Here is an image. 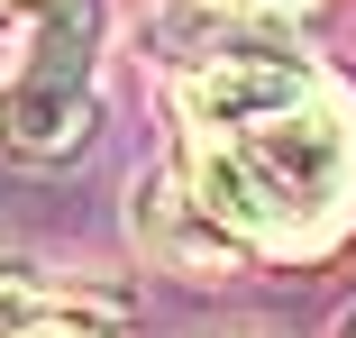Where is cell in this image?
I'll return each mask as SVG.
<instances>
[{
	"label": "cell",
	"instance_id": "6da1fadb",
	"mask_svg": "<svg viewBox=\"0 0 356 338\" xmlns=\"http://www.w3.org/2000/svg\"><path fill=\"white\" fill-rule=\"evenodd\" d=\"M183 174L256 256H320L356 220V92L302 46L229 28L183 64Z\"/></svg>",
	"mask_w": 356,
	"mask_h": 338
},
{
	"label": "cell",
	"instance_id": "7a4b0ae2",
	"mask_svg": "<svg viewBox=\"0 0 356 338\" xmlns=\"http://www.w3.org/2000/svg\"><path fill=\"white\" fill-rule=\"evenodd\" d=\"M19 55L0 74V156L64 165L101 128V0H19Z\"/></svg>",
	"mask_w": 356,
	"mask_h": 338
},
{
	"label": "cell",
	"instance_id": "3957f363",
	"mask_svg": "<svg viewBox=\"0 0 356 338\" xmlns=\"http://www.w3.org/2000/svg\"><path fill=\"white\" fill-rule=\"evenodd\" d=\"M128 229H137V247H147L165 275H192V284H220V275H238V265L256 256V247L192 192V174H147V183L128 192Z\"/></svg>",
	"mask_w": 356,
	"mask_h": 338
},
{
	"label": "cell",
	"instance_id": "277c9868",
	"mask_svg": "<svg viewBox=\"0 0 356 338\" xmlns=\"http://www.w3.org/2000/svg\"><path fill=\"white\" fill-rule=\"evenodd\" d=\"M0 338H110V311H46V320H10Z\"/></svg>",
	"mask_w": 356,
	"mask_h": 338
},
{
	"label": "cell",
	"instance_id": "5b68a950",
	"mask_svg": "<svg viewBox=\"0 0 356 338\" xmlns=\"http://www.w3.org/2000/svg\"><path fill=\"white\" fill-rule=\"evenodd\" d=\"M338 338H356V311H347V320H338Z\"/></svg>",
	"mask_w": 356,
	"mask_h": 338
},
{
	"label": "cell",
	"instance_id": "8992f818",
	"mask_svg": "<svg viewBox=\"0 0 356 338\" xmlns=\"http://www.w3.org/2000/svg\"><path fill=\"white\" fill-rule=\"evenodd\" d=\"M0 10H19V0H0Z\"/></svg>",
	"mask_w": 356,
	"mask_h": 338
}]
</instances>
